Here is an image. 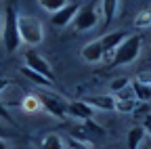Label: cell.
Returning <instances> with one entry per match:
<instances>
[{"mask_svg": "<svg viewBox=\"0 0 151 149\" xmlns=\"http://www.w3.org/2000/svg\"><path fill=\"white\" fill-rule=\"evenodd\" d=\"M2 44L6 53H15L21 44V38H19V15L17 9L13 4H6L4 15H2Z\"/></svg>", "mask_w": 151, "mask_h": 149, "instance_id": "6da1fadb", "label": "cell"}, {"mask_svg": "<svg viewBox=\"0 0 151 149\" xmlns=\"http://www.w3.org/2000/svg\"><path fill=\"white\" fill-rule=\"evenodd\" d=\"M141 48H143V38L141 36H128V38L116 48V53H113L111 65L118 67V65H128L132 61H137L139 55H141Z\"/></svg>", "mask_w": 151, "mask_h": 149, "instance_id": "7a4b0ae2", "label": "cell"}, {"mask_svg": "<svg viewBox=\"0 0 151 149\" xmlns=\"http://www.w3.org/2000/svg\"><path fill=\"white\" fill-rule=\"evenodd\" d=\"M19 38L27 46H38L44 40V27L42 23L32 15H19Z\"/></svg>", "mask_w": 151, "mask_h": 149, "instance_id": "3957f363", "label": "cell"}, {"mask_svg": "<svg viewBox=\"0 0 151 149\" xmlns=\"http://www.w3.org/2000/svg\"><path fill=\"white\" fill-rule=\"evenodd\" d=\"M99 19H101V13L97 11V4H94V2H88V4H82V6L78 9V13H76L71 25H73L76 32H88V30H92V27H97Z\"/></svg>", "mask_w": 151, "mask_h": 149, "instance_id": "277c9868", "label": "cell"}, {"mask_svg": "<svg viewBox=\"0 0 151 149\" xmlns=\"http://www.w3.org/2000/svg\"><path fill=\"white\" fill-rule=\"evenodd\" d=\"M36 97L40 99L42 109H46L50 116L59 118V120L67 116V101H65L63 97L55 95V92H50V90H44V88L38 90V92H36Z\"/></svg>", "mask_w": 151, "mask_h": 149, "instance_id": "5b68a950", "label": "cell"}, {"mask_svg": "<svg viewBox=\"0 0 151 149\" xmlns=\"http://www.w3.org/2000/svg\"><path fill=\"white\" fill-rule=\"evenodd\" d=\"M23 65L25 67H29L32 71H38L40 76H44L46 80H50V82H55V71H52V67H50V63L42 57L40 53H36L34 48H27V53L23 55Z\"/></svg>", "mask_w": 151, "mask_h": 149, "instance_id": "8992f818", "label": "cell"}, {"mask_svg": "<svg viewBox=\"0 0 151 149\" xmlns=\"http://www.w3.org/2000/svg\"><path fill=\"white\" fill-rule=\"evenodd\" d=\"M105 137V130L94 122V120H86V122H80L71 128V139H78L82 143H88L92 139H101Z\"/></svg>", "mask_w": 151, "mask_h": 149, "instance_id": "52a82bcc", "label": "cell"}, {"mask_svg": "<svg viewBox=\"0 0 151 149\" xmlns=\"http://www.w3.org/2000/svg\"><path fill=\"white\" fill-rule=\"evenodd\" d=\"M67 116L78 120V122H86V120H92L94 109L84 99L82 101H67Z\"/></svg>", "mask_w": 151, "mask_h": 149, "instance_id": "ba28073f", "label": "cell"}, {"mask_svg": "<svg viewBox=\"0 0 151 149\" xmlns=\"http://www.w3.org/2000/svg\"><path fill=\"white\" fill-rule=\"evenodd\" d=\"M78 9H80L78 2H69V4L63 6L61 11H57V13L50 15V23H52L55 27H67V25L73 21V17H76V13H78Z\"/></svg>", "mask_w": 151, "mask_h": 149, "instance_id": "9c48e42d", "label": "cell"}, {"mask_svg": "<svg viewBox=\"0 0 151 149\" xmlns=\"http://www.w3.org/2000/svg\"><path fill=\"white\" fill-rule=\"evenodd\" d=\"M128 38V34L126 32H109V34H105L103 38H99L101 40V46H103V53H105V57H113V53H116V48L124 42Z\"/></svg>", "mask_w": 151, "mask_h": 149, "instance_id": "30bf717a", "label": "cell"}, {"mask_svg": "<svg viewBox=\"0 0 151 149\" xmlns=\"http://www.w3.org/2000/svg\"><path fill=\"white\" fill-rule=\"evenodd\" d=\"M82 59L86 63H99L105 59V53H103V46H101V40H92L88 44L82 46Z\"/></svg>", "mask_w": 151, "mask_h": 149, "instance_id": "8fae6325", "label": "cell"}, {"mask_svg": "<svg viewBox=\"0 0 151 149\" xmlns=\"http://www.w3.org/2000/svg\"><path fill=\"white\" fill-rule=\"evenodd\" d=\"M92 109H101V111H116V97L113 95H92L84 99Z\"/></svg>", "mask_w": 151, "mask_h": 149, "instance_id": "7c38bea8", "label": "cell"}, {"mask_svg": "<svg viewBox=\"0 0 151 149\" xmlns=\"http://www.w3.org/2000/svg\"><path fill=\"white\" fill-rule=\"evenodd\" d=\"M145 137H147V132H145L143 124L132 126L128 130V137H126V147L128 149H141V143L145 141Z\"/></svg>", "mask_w": 151, "mask_h": 149, "instance_id": "4fadbf2b", "label": "cell"}, {"mask_svg": "<svg viewBox=\"0 0 151 149\" xmlns=\"http://www.w3.org/2000/svg\"><path fill=\"white\" fill-rule=\"evenodd\" d=\"M120 0H101V15H103V23L109 25L113 21V17L118 13Z\"/></svg>", "mask_w": 151, "mask_h": 149, "instance_id": "5bb4252c", "label": "cell"}, {"mask_svg": "<svg viewBox=\"0 0 151 149\" xmlns=\"http://www.w3.org/2000/svg\"><path fill=\"white\" fill-rule=\"evenodd\" d=\"M19 71H21V76H25L29 82H34L36 86H40V88H48V86H52V82H50V80H46L44 76H40L38 71H32V69H29V67H25V65L19 67Z\"/></svg>", "mask_w": 151, "mask_h": 149, "instance_id": "9a60e30c", "label": "cell"}, {"mask_svg": "<svg viewBox=\"0 0 151 149\" xmlns=\"http://www.w3.org/2000/svg\"><path fill=\"white\" fill-rule=\"evenodd\" d=\"M38 149H65V145H63V139L57 132H48V135H44L40 139Z\"/></svg>", "mask_w": 151, "mask_h": 149, "instance_id": "2e32d148", "label": "cell"}, {"mask_svg": "<svg viewBox=\"0 0 151 149\" xmlns=\"http://www.w3.org/2000/svg\"><path fill=\"white\" fill-rule=\"evenodd\" d=\"M130 86H132V90H134V97H137L139 103H149L151 101V88L147 84L134 80V82H130Z\"/></svg>", "mask_w": 151, "mask_h": 149, "instance_id": "e0dca14e", "label": "cell"}, {"mask_svg": "<svg viewBox=\"0 0 151 149\" xmlns=\"http://www.w3.org/2000/svg\"><path fill=\"white\" fill-rule=\"evenodd\" d=\"M21 107H23V111H27V114H36V111L42 109L40 99L36 97V92H34V95H25V97L21 99Z\"/></svg>", "mask_w": 151, "mask_h": 149, "instance_id": "ac0fdd59", "label": "cell"}, {"mask_svg": "<svg viewBox=\"0 0 151 149\" xmlns=\"http://www.w3.org/2000/svg\"><path fill=\"white\" fill-rule=\"evenodd\" d=\"M137 107H139L137 99H116V111H120V114H134Z\"/></svg>", "mask_w": 151, "mask_h": 149, "instance_id": "d6986e66", "label": "cell"}, {"mask_svg": "<svg viewBox=\"0 0 151 149\" xmlns=\"http://www.w3.org/2000/svg\"><path fill=\"white\" fill-rule=\"evenodd\" d=\"M38 4H40L46 13H57V11H61L63 6L69 4V0H38Z\"/></svg>", "mask_w": 151, "mask_h": 149, "instance_id": "ffe728a7", "label": "cell"}, {"mask_svg": "<svg viewBox=\"0 0 151 149\" xmlns=\"http://www.w3.org/2000/svg\"><path fill=\"white\" fill-rule=\"evenodd\" d=\"M134 27H137V30H147V27H151V11H149V9H143V11L137 13V17H134Z\"/></svg>", "mask_w": 151, "mask_h": 149, "instance_id": "44dd1931", "label": "cell"}, {"mask_svg": "<svg viewBox=\"0 0 151 149\" xmlns=\"http://www.w3.org/2000/svg\"><path fill=\"white\" fill-rule=\"evenodd\" d=\"M128 86H130V80L124 78V76H122V78H113V80L109 82V90H111V95H113V97H116L118 92H122L124 88H128Z\"/></svg>", "mask_w": 151, "mask_h": 149, "instance_id": "7402d4cb", "label": "cell"}, {"mask_svg": "<svg viewBox=\"0 0 151 149\" xmlns=\"http://www.w3.org/2000/svg\"><path fill=\"white\" fill-rule=\"evenodd\" d=\"M149 111H151V107H149V103H139V107L134 109V118L137 120H147V118H151L149 116Z\"/></svg>", "mask_w": 151, "mask_h": 149, "instance_id": "603a6c76", "label": "cell"}, {"mask_svg": "<svg viewBox=\"0 0 151 149\" xmlns=\"http://www.w3.org/2000/svg\"><path fill=\"white\" fill-rule=\"evenodd\" d=\"M67 149H90V145H88V143H82V141H78V139H71V137H69V141H67Z\"/></svg>", "mask_w": 151, "mask_h": 149, "instance_id": "cb8c5ba5", "label": "cell"}, {"mask_svg": "<svg viewBox=\"0 0 151 149\" xmlns=\"http://www.w3.org/2000/svg\"><path fill=\"white\" fill-rule=\"evenodd\" d=\"M137 80L143 82V84H147V86L151 88V69H149V71H141L139 76H137Z\"/></svg>", "mask_w": 151, "mask_h": 149, "instance_id": "d4e9b609", "label": "cell"}, {"mask_svg": "<svg viewBox=\"0 0 151 149\" xmlns=\"http://www.w3.org/2000/svg\"><path fill=\"white\" fill-rule=\"evenodd\" d=\"M0 120L11 122V116H9V111H6V107H4V103H2V101H0Z\"/></svg>", "mask_w": 151, "mask_h": 149, "instance_id": "484cf974", "label": "cell"}, {"mask_svg": "<svg viewBox=\"0 0 151 149\" xmlns=\"http://www.w3.org/2000/svg\"><path fill=\"white\" fill-rule=\"evenodd\" d=\"M9 86H11V80H9V78H0V95H2Z\"/></svg>", "mask_w": 151, "mask_h": 149, "instance_id": "4316f807", "label": "cell"}, {"mask_svg": "<svg viewBox=\"0 0 151 149\" xmlns=\"http://www.w3.org/2000/svg\"><path fill=\"white\" fill-rule=\"evenodd\" d=\"M143 128H145V132H147V137H149V141H151V118H147V120L143 122Z\"/></svg>", "mask_w": 151, "mask_h": 149, "instance_id": "83f0119b", "label": "cell"}, {"mask_svg": "<svg viewBox=\"0 0 151 149\" xmlns=\"http://www.w3.org/2000/svg\"><path fill=\"white\" fill-rule=\"evenodd\" d=\"M0 149H9V145H6V141H4V139H0Z\"/></svg>", "mask_w": 151, "mask_h": 149, "instance_id": "f1b7e54d", "label": "cell"}, {"mask_svg": "<svg viewBox=\"0 0 151 149\" xmlns=\"http://www.w3.org/2000/svg\"><path fill=\"white\" fill-rule=\"evenodd\" d=\"M4 137V130H2V126H0V139H2Z\"/></svg>", "mask_w": 151, "mask_h": 149, "instance_id": "f546056e", "label": "cell"}, {"mask_svg": "<svg viewBox=\"0 0 151 149\" xmlns=\"http://www.w3.org/2000/svg\"><path fill=\"white\" fill-rule=\"evenodd\" d=\"M0 25H2V15H0Z\"/></svg>", "mask_w": 151, "mask_h": 149, "instance_id": "4dcf8cb0", "label": "cell"}, {"mask_svg": "<svg viewBox=\"0 0 151 149\" xmlns=\"http://www.w3.org/2000/svg\"><path fill=\"white\" fill-rule=\"evenodd\" d=\"M65 149H67V147H65Z\"/></svg>", "mask_w": 151, "mask_h": 149, "instance_id": "1f68e13d", "label": "cell"}]
</instances>
